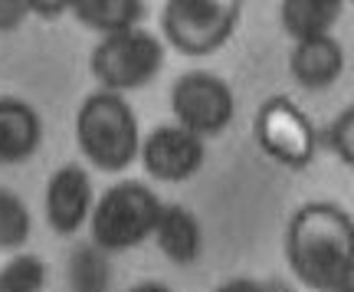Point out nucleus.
I'll use <instances>...</instances> for the list:
<instances>
[{"mask_svg":"<svg viewBox=\"0 0 354 292\" xmlns=\"http://www.w3.org/2000/svg\"><path fill=\"white\" fill-rule=\"evenodd\" d=\"M282 253L312 292H338L354 280V217L335 201H308L289 217Z\"/></svg>","mask_w":354,"mask_h":292,"instance_id":"nucleus-1","label":"nucleus"},{"mask_svg":"<svg viewBox=\"0 0 354 292\" xmlns=\"http://www.w3.org/2000/svg\"><path fill=\"white\" fill-rule=\"evenodd\" d=\"M76 145L92 167L105 174H118L131 167L141 152V128L131 102L118 92L95 89L76 109Z\"/></svg>","mask_w":354,"mask_h":292,"instance_id":"nucleus-2","label":"nucleus"},{"mask_svg":"<svg viewBox=\"0 0 354 292\" xmlns=\"http://www.w3.org/2000/svg\"><path fill=\"white\" fill-rule=\"evenodd\" d=\"M165 201L145 181H118L95 197L88 233L105 253H125L154 237Z\"/></svg>","mask_w":354,"mask_h":292,"instance_id":"nucleus-3","label":"nucleus"},{"mask_svg":"<svg viewBox=\"0 0 354 292\" xmlns=\"http://www.w3.org/2000/svg\"><path fill=\"white\" fill-rule=\"evenodd\" d=\"M243 17V0H165L161 37L180 56L201 60L223 50Z\"/></svg>","mask_w":354,"mask_h":292,"instance_id":"nucleus-4","label":"nucleus"},{"mask_svg":"<svg viewBox=\"0 0 354 292\" xmlns=\"http://www.w3.org/2000/svg\"><path fill=\"white\" fill-rule=\"evenodd\" d=\"M161 69H165V39L141 26L109 33L88 53V73L99 82V89L118 95L148 86Z\"/></svg>","mask_w":354,"mask_h":292,"instance_id":"nucleus-5","label":"nucleus"},{"mask_svg":"<svg viewBox=\"0 0 354 292\" xmlns=\"http://www.w3.org/2000/svg\"><path fill=\"white\" fill-rule=\"evenodd\" d=\"M253 138L266 158H272L276 165L292 167V171L308 167L318 152V131L312 118L289 95H269L256 109Z\"/></svg>","mask_w":354,"mask_h":292,"instance_id":"nucleus-6","label":"nucleus"},{"mask_svg":"<svg viewBox=\"0 0 354 292\" xmlns=\"http://www.w3.org/2000/svg\"><path fill=\"white\" fill-rule=\"evenodd\" d=\"M171 112L177 125H184L201 138H214L233 125L236 95L227 79L203 69H190L184 76H177L171 86Z\"/></svg>","mask_w":354,"mask_h":292,"instance_id":"nucleus-7","label":"nucleus"},{"mask_svg":"<svg viewBox=\"0 0 354 292\" xmlns=\"http://www.w3.org/2000/svg\"><path fill=\"white\" fill-rule=\"evenodd\" d=\"M207 138L187 131L177 122L151 128L148 138H141V165L154 181H167V184H184L190 181L207 161Z\"/></svg>","mask_w":354,"mask_h":292,"instance_id":"nucleus-8","label":"nucleus"},{"mask_svg":"<svg viewBox=\"0 0 354 292\" xmlns=\"http://www.w3.org/2000/svg\"><path fill=\"white\" fill-rule=\"evenodd\" d=\"M92 207H95V188H92L86 167H56L46 181V194H43V210H46V223L53 233L73 237L79 227L88 223Z\"/></svg>","mask_w":354,"mask_h":292,"instance_id":"nucleus-9","label":"nucleus"},{"mask_svg":"<svg viewBox=\"0 0 354 292\" xmlns=\"http://www.w3.org/2000/svg\"><path fill=\"white\" fill-rule=\"evenodd\" d=\"M344 46L335 33L325 37H308L295 39V46L289 53V73L292 79L308 92L331 89L344 73Z\"/></svg>","mask_w":354,"mask_h":292,"instance_id":"nucleus-10","label":"nucleus"},{"mask_svg":"<svg viewBox=\"0 0 354 292\" xmlns=\"http://www.w3.org/2000/svg\"><path fill=\"white\" fill-rule=\"evenodd\" d=\"M43 141V118L30 102L0 95V165H24Z\"/></svg>","mask_w":354,"mask_h":292,"instance_id":"nucleus-11","label":"nucleus"},{"mask_svg":"<svg viewBox=\"0 0 354 292\" xmlns=\"http://www.w3.org/2000/svg\"><path fill=\"white\" fill-rule=\"evenodd\" d=\"M154 243L165 253L167 263L190 266V263H197V256L203 250L201 220L184 203H165L161 217H158V227H154Z\"/></svg>","mask_w":354,"mask_h":292,"instance_id":"nucleus-12","label":"nucleus"},{"mask_svg":"<svg viewBox=\"0 0 354 292\" xmlns=\"http://www.w3.org/2000/svg\"><path fill=\"white\" fill-rule=\"evenodd\" d=\"M348 0H279V24L289 39H308L331 33Z\"/></svg>","mask_w":354,"mask_h":292,"instance_id":"nucleus-13","label":"nucleus"},{"mask_svg":"<svg viewBox=\"0 0 354 292\" xmlns=\"http://www.w3.org/2000/svg\"><path fill=\"white\" fill-rule=\"evenodd\" d=\"M69 13L82 26L95 30L99 37H109V33H122L141 24L145 0H73Z\"/></svg>","mask_w":354,"mask_h":292,"instance_id":"nucleus-14","label":"nucleus"},{"mask_svg":"<svg viewBox=\"0 0 354 292\" xmlns=\"http://www.w3.org/2000/svg\"><path fill=\"white\" fill-rule=\"evenodd\" d=\"M66 276H69V289L73 292H109V282H112L109 253L95 243H82L69 256Z\"/></svg>","mask_w":354,"mask_h":292,"instance_id":"nucleus-15","label":"nucleus"},{"mask_svg":"<svg viewBox=\"0 0 354 292\" xmlns=\"http://www.w3.org/2000/svg\"><path fill=\"white\" fill-rule=\"evenodd\" d=\"M50 282V266L37 253H13L0 266V292H43Z\"/></svg>","mask_w":354,"mask_h":292,"instance_id":"nucleus-16","label":"nucleus"},{"mask_svg":"<svg viewBox=\"0 0 354 292\" xmlns=\"http://www.w3.org/2000/svg\"><path fill=\"white\" fill-rule=\"evenodd\" d=\"M33 233V217L24 197L10 188H0V250H24Z\"/></svg>","mask_w":354,"mask_h":292,"instance_id":"nucleus-17","label":"nucleus"},{"mask_svg":"<svg viewBox=\"0 0 354 292\" xmlns=\"http://www.w3.org/2000/svg\"><path fill=\"white\" fill-rule=\"evenodd\" d=\"M325 141H328L331 154L344 167H354V105H348V109L335 115V122L325 131Z\"/></svg>","mask_w":354,"mask_h":292,"instance_id":"nucleus-18","label":"nucleus"},{"mask_svg":"<svg viewBox=\"0 0 354 292\" xmlns=\"http://www.w3.org/2000/svg\"><path fill=\"white\" fill-rule=\"evenodd\" d=\"M30 3L26 0H0V33H13L30 20Z\"/></svg>","mask_w":354,"mask_h":292,"instance_id":"nucleus-19","label":"nucleus"},{"mask_svg":"<svg viewBox=\"0 0 354 292\" xmlns=\"http://www.w3.org/2000/svg\"><path fill=\"white\" fill-rule=\"evenodd\" d=\"M30 3V10L43 17V20H56V17H63V13L73 10V0H26Z\"/></svg>","mask_w":354,"mask_h":292,"instance_id":"nucleus-20","label":"nucleus"},{"mask_svg":"<svg viewBox=\"0 0 354 292\" xmlns=\"http://www.w3.org/2000/svg\"><path fill=\"white\" fill-rule=\"evenodd\" d=\"M214 292H269V286L250 280V276H236V280H227L223 286H216Z\"/></svg>","mask_w":354,"mask_h":292,"instance_id":"nucleus-21","label":"nucleus"},{"mask_svg":"<svg viewBox=\"0 0 354 292\" xmlns=\"http://www.w3.org/2000/svg\"><path fill=\"white\" fill-rule=\"evenodd\" d=\"M128 292H171L165 282H138V286H131Z\"/></svg>","mask_w":354,"mask_h":292,"instance_id":"nucleus-22","label":"nucleus"},{"mask_svg":"<svg viewBox=\"0 0 354 292\" xmlns=\"http://www.w3.org/2000/svg\"><path fill=\"white\" fill-rule=\"evenodd\" d=\"M269 292H295V289H289V286H279V282H272V286H269Z\"/></svg>","mask_w":354,"mask_h":292,"instance_id":"nucleus-23","label":"nucleus"},{"mask_svg":"<svg viewBox=\"0 0 354 292\" xmlns=\"http://www.w3.org/2000/svg\"><path fill=\"white\" fill-rule=\"evenodd\" d=\"M338 292H354V280L348 282V286H342V289H338Z\"/></svg>","mask_w":354,"mask_h":292,"instance_id":"nucleus-24","label":"nucleus"}]
</instances>
